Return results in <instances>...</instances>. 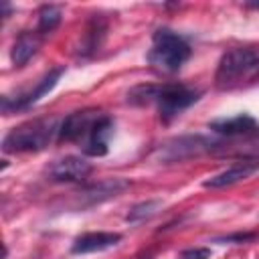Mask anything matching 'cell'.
<instances>
[{
  "instance_id": "6da1fadb",
  "label": "cell",
  "mask_w": 259,
  "mask_h": 259,
  "mask_svg": "<svg viewBox=\"0 0 259 259\" xmlns=\"http://www.w3.org/2000/svg\"><path fill=\"white\" fill-rule=\"evenodd\" d=\"M200 99V91L184 83H142L127 91V103L132 105H150L154 103L162 121H172L184 109L194 105Z\"/></svg>"
},
{
  "instance_id": "7a4b0ae2",
  "label": "cell",
  "mask_w": 259,
  "mask_h": 259,
  "mask_svg": "<svg viewBox=\"0 0 259 259\" xmlns=\"http://www.w3.org/2000/svg\"><path fill=\"white\" fill-rule=\"evenodd\" d=\"M61 119L57 115H42L28 119L16 127H12L4 140L2 150L6 154H26V152H40L53 140L59 138Z\"/></svg>"
},
{
  "instance_id": "3957f363",
  "label": "cell",
  "mask_w": 259,
  "mask_h": 259,
  "mask_svg": "<svg viewBox=\"0 0 259 259\" xmlns=\"http://www.w3.org/2000/svg\"><path fill=\"white\" fill-rule=\"evenodd\" d=\"M190 55H192V49L182 34H178L166 26L154 30L152 47L148 51V63L158 73L172 75V73L180 71V67L190 59Z\"/></svg>"
},
{
  "instance_id": "277c9868",
  "label": "cell",
  "mask_w": 259,
  "mask_h": 259,
  "mask_svg": "<svg viewBox=\"0 0 259 259\" xmlns=\"http://www.w3.org/2000/svg\"><path fill=\"white\" fill-rule=\"evenodd\" d=\"M259 71V49L257 47H233L219 59L214 83L219 89H231Z\"/></svg>"
},
{
  "instance_id": "5b68a950",
  "label": "cell",
  "mask_w": 259,
  "mask_h": 259,
  "mask_svg": "<svg viewBox=\"0 0 259 259\" xmlns=\"http://www.w3.org/2000/svg\"><path fill=\"white\" fill-rule=\"evenodd\" d=\"M219 146H221V140L217 138L202 136V134H184L160 144L156 158L162 164H174V162H184V160L208 154Z\"/></svg>"
},
{
  "instance_id": "8992f818",
  "label": "cell",
  "mask_w": 259,
  "mask_h": 259,
  "mask_svg": "<svg viewBox=\"0 0 259 259\" xmlns=\"http://www.w3.org/2000/svg\"><path fill=\"white\" fill-rule=\"evenodd\" d=\"M130 188V180L127 178H121V176H113V178H103L99 182H93V184H85L81 186V190L75 192L73 196V208H93L101 202H107L115 196H119L123 190Z\"/></svg>"
},
{
  "instance_id": "52a82bcc",
  "label": "cell",
  "mask_w": 259,
  "mask_h": 259,
  "mask_svg": "<svg viewBox=\"0 0 259 259\" xmlns=\"http://www.w3.org/2000/svg\"><path fill=\"white\" fill-rule=\"evenodd\" d=\"M63 75H65V67H63V65L53 67L49 73H45V75L36 81L34 87H30V89H26V91H20V93H16L14 97L4 95V97H2V111L8 115V113H12V111H22V109L32 107L40 97H45L47 93H51V91L55 89V85L59 83V79H61Z\"/></svg>"
},
{
  "instance_id": "ba28073f",
  "label": "cell",
  "mask_w": 259,
  "mask_h": 259,
  "mask_svg": "<svg viewBox=\"0 0 259 259\" xmlns=\"http://www.w3.org/2000/svg\"><path fill=\"white\" fill-rule=\"evenodd\" d=\"M105 111L95 109V107H85V109H77L69 115H65L61 119V127H59V142H75L81 144L91 130L95 127V123L103 117Z\"/></svg>"
},
{
  "instance_id": "9c48e42d",
  "label": "cell",
  "mask_w": 259,
  "mask_h": 259,
  "mask_svg": "<svg viewBox=\"0 0 259 259\" xmlns=\"http://www.w3.org/2000/svg\"><path fill=\"white\" fill-rule=\"evenodd\" d=\"M93 172L91 162H87L85 156H63L53 160L45 174L51 182H59V184H79L85 182Z\"/></svg>"
},
{
  "instance_id": "30bf717a",
  "label": "cell",
  "mask_w": 259,
  "mask_h": 259,
  "mask_svg": "<svg viewBox=\"0 0 259 259\" xmlns=\"http://www.w3.org/2000/svg\"><path fill=\"white\" fill-rule=\"evenodd\" d=\"M255 172H259V156H245L241 160H237L235 164H231L229 168H225L223 172L206 178L202 182L204 188H225V186H233L241 180H247L249 176H253Z\"/></svg>"
},
{
  "instance_id": "8fae6325",
  "label": "cell",
  "mask_w": 259,
  "mask_h": 259,
  "mask_svg": "<svg viewBox=\"0 0 259 259\" xmlns=\"http://www.w3.org/2000/svg\"><path fill=\"white\" fill-rule=\"evenodd\" d=\"M113 134V119L111 115L103 113V117L95 123V127L91 130V134L79 144L83 156H91V158H101L109 152V138Z\"/></svg>"
},
{
  "instance_id": "7c38bea8",
  "label": "cell",
  "mask_w": 259,
  "mask_h": 259,
  "mask_svg": "<svg viewBox=\"0 0 259 259\" xmlns=\"http://www.w3.org/2000/svg\"><path fill=\"white\" fill-rule=\"evenodd\" d=\"M208 130H212L214 134H219L223 138H239V136H249V134L257 132L259 123L249 113H239V115H233V117L212 119L208 123Z\"/></svg>"
},
{
  "instance_id": "4fadbf2b",
  "label": "cell",
  "mask_w": 259,
  "mask_h": 259,
  "mask_svg": "<svg viewBox=\"0 0 259 259\" xmlns=\"http://www.w3.org/2000/svg\"><path fill=\"white\" fill-rule=\"evenodd\" d=\"M121 241L119 233H107V231H97V233H83L79 235L73 245H71V253L75 255H85V253H99V251H107L111 247H115Z\"/></svg>"
},
{
  "instance_id": "5bb4252c",
  "label": "cell",
  "mask_w": 259,
  "mask_h": 259,
  "mask_svg": "<svg viewBox=\"0 0 259 259\" xmlns=\"http://www.w3.org/2000/svg\"><path fill=\"white\" fill-rule=\"evenodd\" d=\"M105 32H107V22L101 14H93L85 26V32H83V38H81V45H79V55L83 59L87 57H93L99 47L103 45V38H105Z\"/></svg>"
},
{
  "instance_id": "9a60e30c",
  "label": "cell",
  "mask_w": 259,
  "mask_h": 259,
  "mask_svg": "<svg viewBox=\"0 0 259 259\" xmlns=\"http://www.w3.org/2000/svg\"><path fill=\"white\" fill-rule=\"evenodd\" d=\"M40 47V34L38 32H30V30H24L16 36L12 49H10V59H12V65L14 67H24L38 51Z\"/></svg>"
},
{
  "instance_id": "2e32d148",
  "label": "cell",
  "mask_w": 259,
  "mask_h": 259,
  "mask_svg": "<svg viewBox=\"0 0 259 259\" xmlns=\"http://www.w3.org/2000/svg\"><path fill=\"white\" fill-rule=\"evenodd\" d=\"M61 18H63V8L57 6V4H42L36 12V32L42 36V34H49L53 32L59 24H61Z\"/></svg>"
},
{
  "instance_id": "e0dca14e",
  "label": "cell",
  "mask_w": 259,
  "mask_h": 259,
  "mask_svg": "<svg viewBox=\"0 0 259 259\" xmlns=\"http://www.w3.org/2000/svg\"><path fill=\"white\" fill-rule=\"evenodd\" d=\"M162 208V200L160 198H148V200H142L138 204H134L127 214H125V223L130 225H138V223H144L148 219H152L154 214H158V210Z\"/></svg>"
},
{
  "instance_id": "ac0fdd59",
  "label": "cell",
  "mask_w": 259,
  "mask_h": 259,
  "mask_svg": "<svg viewBox=\"0 0 259 259\" xmlns=\"http://www.w3.org/2000/svg\"><path fill=\"white\" fill-rule=\"evenodd\" d=\"M255 237H257V233H253V231H249V233H243V231H239V233H231V235H223V237H217V239H212V243H221V245H225V243L243 245V243H249V241H253Z\"/></svg>"
},
{
  "instance_id": "d6986e66",
  "label": "cell",
  "mask_w": 259,
  "mask_h": 259,
  "mask_svg": "<svg viewBox=\"0 0 259 259\" xmlns=\"http://www.w3.org/2000/svg\"><path fill=\"white\" fill-rule=\"evenodd\" d=\"M180 259H210L208 247H190L180 253Z\"/></svg>"
},
{
  "instance_id": "ffe728a7",
  "label": "cell",
  "mask_w": 259,
  "mask_h": 259,
  "mask_svg": "<svg viewBox=\"0 0 259 259\" xmlns=\"http://www.w3.org/2000/svg\"><path fill=\"white\" fill-rule=\"evenodd\" d=\"M10 12H12V6H10L8 2H2V16H4V18H8V16H10Z\"/></svg>"
},
{
  "instance_id": "44dd1931",
  "label": "cell",
  "mask_w": 259,
  "mask_h": 259,
  "mask_svg": "<svg viewBox=\"0 0 259 259\" xmlns=\"http://www.w3.org/2000/svg\"><path fill=\"white\" fill-rule=\"evenodd\" d=\"M245 6H247V8H255V10H259V2H247Z\"/></svg>"
}]
</instances>
